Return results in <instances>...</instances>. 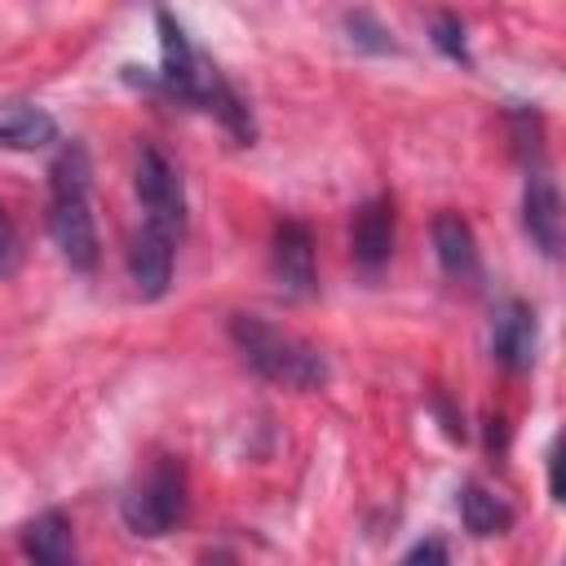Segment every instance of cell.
Here are the masks:
<instances>
[{
    "instance_id": "cell-1",
    "label": "cell",
    "mask_w": 566,
    "mask_h": 566,
    "mask_svg": "<svg viewBox=\"0 0 566 566\" xmlns=\"http://www.w3.org/2000/svg\"><path fill=\"white\" fill-rule=\"evenodd\" d=\"M155 27H159V66L155 71H142V75H133L124 66L128 80H137L146 93H159V97H168L177 106H190V111L212 115L239 146H252V137H256L252 111L239 97V88L221 75V66L203 49L190 44L186 27L168 9H155Z\"/></svg>"
},
{
    "instance_id": "cell-2",
    "label": "cell",
    "mask_w": 566,
    "mask_h": 566,
    "mask_svg": "<svg viewBox=\"0 0 566 566\" xmlns=\"http://www.w3.org/2000/svg\"><path fill=\"white\" fill-rule=\"evenodd\" d=\"M88 186H93V164L88 150L80 142H66L62 155L49 168V234L62 252V261L80 274L97 270V221H93V203H88Z\"/></svg>"
},
{
    "instance_id": "cell-3",
    "label": "cell",
    "mask_w": 566,
    "mask_h": 566,
    "mask_svg": "<svg viewBox=\"0 0 566 566\" xmlns=\"http://www.w3.org/2000/svg\"><path fill=\"white\" fill-rule=\"evenodd\" d=\"M230 340L243 354V363L261 380H270V385H283V389H323L327 376H332L327 371V358L310 340L274 327L261 314H234L230 318Z\"/></svg>"
},
{
    "instance_id": "cell-4",
    "label": "cell",
    "mask_w": 566,
    "mask_h": 566,
    "mask_svg": "<svg viewBox=\"0 0 566 566\" xmlns=\"http://www.w3.org/2000/svg\"><path fill=\"white\" fill-rule=\"evenodd\" d=\"M186 464L177 455H159L150 460V469L128 486V495L119 500V517L133 535L142 539H159L168 531H177L186 522Z\"/></svg>"
},
{
    "instance_id": "cell-5",
    "label": "cell",
    "mask_w": 566,
    "mask_h": 566,
    "mask_svg": "<svg viewBox=\"0 0 566 566\" xmlns=\"http://www.w3.org/2000/svg\"><path fill=\"white\" fill-rule=\"evenodd\" d=\"M133 186H137V203L146 212L142 226H155L164 234H172L177 243L186 239V186L177 164L159 150V146H142L137 150V168H133Z\"/></svg>"
},
{
    "instance_id": "cell-6",
    "label": "cell",
    "mask_w": 566,
    "mask_h": 566,
    "mask_svg": "<svg viewBox=\"0 0 566 566\" xmlns=\"http://www.w3.org/2000/svg\"><path fill=\"white\" fill-rule=\"evenodd\" d=\"M270 270H274V283L283 287V296H314L318 292V265H314V230L296 217L279 221L274 226V239H270Z\"/></svg>"
},
{
    "instance_id": "cell-7",
    "label": "cell",
    "mask_w": 566,
    "mask_h": 566,
    "mask_svg": "<svg viewBox=\"0 0 566 566\" xmlns=\"http://www.w3.org/2000/svg\"><path fill=\"white\" fill-rule=\"evenodd\" d=\"M491 354L504 371H531L535 354H539V318L531 301H504L495 310V327H491Z\"/></svg>"
},
{
    "instance_id": "cell-8",
    "label": "cell",
    "mask_w": 566,
    "mask_h": 566,
    "mask_svg": "<svg viewBox=\"0 0 566 566\" xmlns=\"http://www.w3.org/2000/svg\"><path fill=\"white\" fill-rule=\"evenodd\" d=\"M172 261H177V239L155 230V226H142L128 243V279L137 287L142 301H159L172 283Z\"/></svg>"
},
{
    "instance_id": "cell-9",
    "label": "cell",
    "mask_w": 566,
    "mask_h": 566,
    "mask_svg": "<svg viewBox=\"0 0 566 566\" xmlns=\"http://www.w3.org/2000/svg\"><path fill=\"white\" fill-rule=\"evenodd\" d=\"M349 248H354V261L367 274H376L394 256V199L389 195H376V199L358 203L354 226H349Z\"/></svg>"
},
{
    "instance_id": "cell-10",
    "label": "cell",
    "mask_w": 566,
    "mask_h": 566,
    "mask_svg": "<svg viewBox=\"0 0 566 566\" xmlns=\"http://www.w3.org/2000/svg\"><path fill=\"white\" fill-rule=\"evenodd\" d=\"M429 234H433V256H438V265H442L447 279H455V283H473V279L482 274V256H478L473 226H469L460 212L442 208V212L433 217Z\"/></svg>"
},
{
    "instance_id": "cell-11",
    "label": "cell",
    "mask_w": 566,
    "mask_h": 566,
    "mask_svg": "<svg viewBox=\"0 0 566 566\" xmlns=\"http://www.w3.org/2000/svg\"><path fill=\"white\" fill-rule=\"evenodd\" d=\"M522 226L544 256L562 252V195L548 172H531L522 190Z\"/></svg>"
},
{
    "instance_id": "cell-12",
    "label": "cell",
    "mask_w": 566,
    "mask_h": 566,
    "mask_svg": "<svg viewBox=\"0 0 566 566\" xmlns=\"http://www.w3.org/2000/svg\"><path fill=\"white\" fill-rule=\"evenodd\" d=\"M22 553L31 566H80L75 526L62 509H44L22 526Z\"/></svg>"
},
{
    "instance_id": "cell-13",
    "label": "cell",
    "mask_w": 566,
    "mask_h": 566,
    "mask_svg": "<svg viewBox=\"0 0 566 566\" xmlns=\"http://www.w3.org/2000/svg\"><path fill=\"white\" fill-rule=\"evenodd\" d=\"M57 142V119L44 106L9 102L0 106V150H40Z\"/></svg>"
},
{
    "instance_id": "cell-14",
    "label": "cell",
    "mask_w": 566,
    "mask_h": 566,
    "mask_svg": "<svg viewBox=\"0 0 566 566\" xmlns=\"http://www.w3.org/2000/svg\"><path fill=\"white\" fill-rule=\"evenodd\" d=\"M460 517H464V531L478 535V539L504 535L513 526V509L495 491H486L482 482H464L460 486Z\"/></svg>"
},
{
    "instance_id": "cell-15",
    "label": "cell",
    "mask_w": 566,
    "mask_h": 566,
    "mask_svg": "<svg viewBox=\"0 0 566 566\" xmlns=\"http://www.w3.org/2000/svg\"><path fill=\"white\" fill-rule=\"evenodd\" d=\"M433 44H438V53H447V57L460 62V66L473 62V57H469V40H464V22H460L455 13H438V18H433Z\"/></svg>"
},
{
    "instance_id": "cell-16",
    "label": "cell",
    "mask_w": 566,
    "mask_h": 566,
    "mask_svg": "<svg viewBox=\"0 0 566 566\" xmlns=\"http://www.w3.org/2000/svg\"><path fill=\"white\" fill-rule=\"evenodd\" d=\"M345 31H349V40H354L358 49H367V53H394L389 31H385L371 13H345Z\"/></svg>"
},
{
    "instance_id": "cell-17",
    "label": "cell",
    "mask_w": 566,
    "mask_h": 566,
    "mask_svg": "<svg viewBox=\"0 0 566 566\" xmlns=\"http://www.w3.org/2000/svg\"><path fill=\"white\" fill-rule=\"evenodd\" d=\"M398 566H451V553H447V544H442L438 535H429V539H416V544L402 553Z\"/></svg>"
},
{
    "instance_id": "cell-18",
    "label": "cell",
    "mask_w": 566,
    "mask_h": 566,
    "mask_svg": "<svg viewBox=\"0 0 566 566\" xmlns=\"http://www.w3.org/2000/svg\"><path fill=\"white\" fill-rule=\"evenodd\" d=\"M18 261H22V234H18L13 217H9L4 203H0V274H13Z\"/></svg>"
},
{
    "instance_id": "cell-19",
    "label": "cell",
    "mask_w": 566,
    "mask_h": 566,
    "mask_svg": "<svg viewBox=\"0 0 566 566\" xmlns=\"http://www.w3.org/2000/svg\"><path fill=\"white\" fill-rule=\"evenodd\" d=\"M203 566H239V557H234V553H226V548H212V553L203 557Z\"/></svg>"
}]
</instances>
